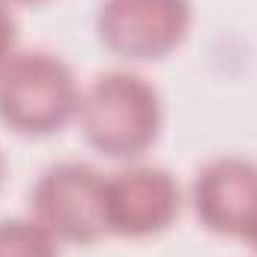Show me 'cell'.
Returning <instances> with one entry per match:
<instances>
[{"instance_id": "6da1fadb", "label": "cell", "mask_w": 257, "mask_h": 257, "mask_svg": "<svg viewBox=\"0 0 257 257\" xmlns=\"http://www.w3.org/2000/svg\"><path fill=\"white\" fill-rule=\"evenodd\" d=\"M78 126L90 147L111 159L144 156L162 132V99L156 87L135 72L99 75L78 102Z\"/></svg>"}, {"instance_id": "7a4b0ae2", "label": "cell", "mask_w": 257, "mask_h": 257, "mask_svg": "<svg viewBox=\"0 0 257 257\" xmlns=\"http://www.w3.org/2000/svg\"><path fill=\"white\" fill-rule=\"evenodd\" d=\"M78 84L51 51H12L0 63V120L18 135H54L78 114Z\"/></svg>"}, {"instance_id": "3957f363", "label": "cell", "mask_w": 257, "mask_h": 257, "mask_svg": "<svg viewBox=\"0 0 257 257\" xmlns=\"http://www.w3.org/2000/svg\"><path fill=\"white\" fill-rule=\"evenodd\" d=\"M33 218L66 242L90 245L108 233L105 227V174L87 162L48 165L30 189Z\"/></svg>"}, {"instance_id": "277c9868", "label": "cell", "mask_w": 257, "mask_h": 257, "mask_svg": "<svg viewBox=\"0 0 257 257\" xmlns=\"http://www.w3.org/2000/svg\"><path fill=\"white\" fill-rule=\"evenodd\" d=\"M192 27V0H102L96 30L126 60H162Z\"/></svg>"}, {"instance_id": "5b68a950", "label": "cell", "mask_w": 257, "mask_h": 257, "mask_svg": "<svg viewBox=\"0 0 257 257\" xmlns=\"http://www.w3.org/2000/svg\"><path fill=\"white\" fill-rule=\"evenodd\" d=\"M180 212V186L165 168L135 165L105 177V227L117 236L162 233Z\"/></svg>"}, {"instance_id": "8992f818", "label": "cell", "mask_w": 257, "mask_h": 257, "mask_svg": "<svg viewBox=\"0 0 257 257\" xmlns=\"http://www.w3.org/2000/svg\"><path fill=\"white\" fill-rule=\"evenodd\" d=\"M192 200L206 230L245 236L257 221V162L242 156L206 162L194 177Z\"/></svg>"}, {"instance_id": "52a82bcc", "label": "cell", "mask_w": 257, "mask_h": 257, "mask_svg": "<svg viewBox=\"0 0 257 257\" xmlns=\"http://www.w3.org/2000/svg\"><path fill=\"white\" fill-rule=\"evenodd\" d=\"M0 257H60L57 239L36 218H0Z\"/></svg>"}, {"instance_id": "ba28073f", "label": "cell", "mask_w": 257, "mask_h": 257, "mask_svg": "<svg viewBox=\"0 0 257 257\" xmlns=\"http://www.w3.org/2000/svg\"><path fill=\"white\" fill-rule=\"evenodd\" d=\"M15 36H18L15 15L9 12V3L0 0V63L12 54V48H15Z\"/></svg>"}, {"instance_id": "9c48e42d", "label": "cell", "mask_w": 257, "mask_h": 257, "mask_svg": "<svg viewBox=\"0 0 257 257\" xmlns=\"http://www.w3.org/2000/svg\"><path fill=\"white\" fill-rule=\"evenodd\" d=\"M242 239H248V245H251V248H254V251H257V221H254V224H251V227H248V233H245Z\"/></svg>"}, {"instance_id": "30bf717a", "label": "cell", "mask_w": 257, "mask_h": 257, "mask_svg": "<svg viewBox=\"0 0 257 257\" xmlns=\"http://www.w3.org/2000/svg\"><path fill=\"white\" fill-rule=\"evenodd\" d=\"M6 3H45V0H6Z\"/></svg>"}, {"instance_id": "8fae6325", "label": "cell", "mask_w": 257, "mask_h": 257, "mask_svg": "<svg viewBox=\"0 0 257 257\" xmlns=\"http://www.w3.org/2000/svg\"><path fill=\"white\" fill-rule=\"evenodd\" d=\"M0 183H3V153H0Z\"/></svg>"}]
</instances>
